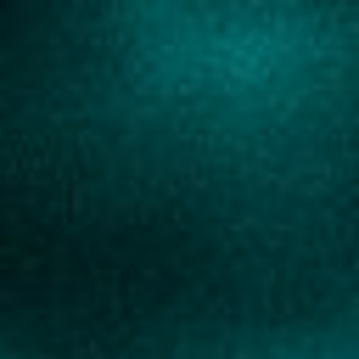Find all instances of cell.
<instances>
[{
    "label": "cell",
    "mask_w": 359,
    "mask_h": 359,
    "mask_svg": "<svg viewBox=\"0 0 359 359\" xmlns=\"http://www.w3.org/2000/svg\"><path fill=\"white\" fill-rule=\"evenodd\" d=\"M0 359H359V0H0Z\"/></svg>",
    "instance_id": "1"
}]
</instances>
